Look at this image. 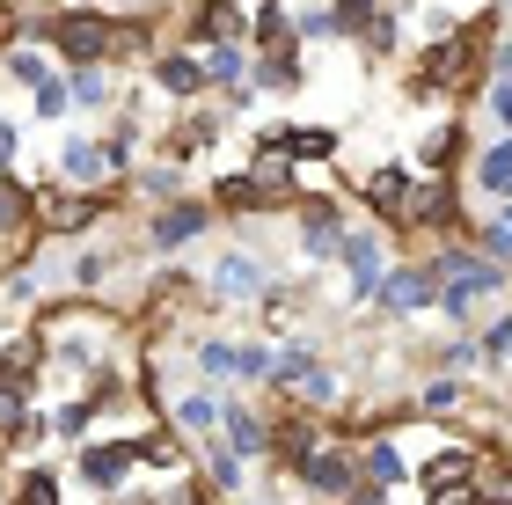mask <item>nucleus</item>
Listing matches in <instances>:
<instances>
[{"mask_svg": "<svg viewBox=\"0 0 512 505\" xmlns=\"http://www.w3.org/2000/svg\"><path fill=\"white\" fill-rule=\"evenodd\" d=\"M403 198H410V176L403 169H381L374 176V205H381V213H403Z\"/></svg>", "mask_w": 512, "mask_h": 505, "instance_id": "ddd939ff", "label": "nucleus"}, {"mask_svg": "<svg viewBox=\"0 0 512 505\" xmlns=\"http://www.w3.org/2000/svg\"><path fill=\"white\" fill-rule=\"evenodd\" d=\"M483 183H491V191H505V183H512V140H498L491 154H483Z\"/></svg>", "mask_w": 512, "mask_h": 505, "instance_id": "f3484780", "label": "nucleus"}, {"mask_svg": "<svg viewBox=\"0 0 512 505\" xmlns=\"http://www.w3.org/2000/svg\"><path fill=\"white\" fill-rule=\"evenodd\" d=\"M344 257H352V286H359V293H374V286H381V249L366 242V235L344 249Z\"/></svg>", "mask_w": 512, "mask_h": 505, "instance_id": "9b49d317", "label": "nucleus"}, {"mask_svg": "<svg viewBox=\"0 0 512 505\" xmlns=\"http://www.w3.org/2000/svg\"><path fill=\"white\" fill-rule=\"evenodd\" d=\"M300 381H308V403H330L337 396V374H322V366H308Z\"/></svg>", "mask_w": 512, "mask_h": 505, "instance_id": "b1692460", "label": "nucleus"}, {"mask_svg": "<svg viewBox=\"0 0 512 505\" xmlns=\"http://www.w3.org/2000/svg\"><path fill=\"white\" fill-rule=\"evenodd\" d=\"M264 286V271H256L249 257H220L213 264V293H256Z\"/></svg>", "mask_w": 512, "mask_h": 505, "instance_id": "0eeeda50", "label": "nucleus"}, {"mask_svg": "<svg viewBox=\"0 0 512 505\" xmlns=\"http://www.w3.org/2000/svg\"><path fill=\"white\" fill-rule=\"evenodd\" d=\"M176 418L191 425V432H213V418H220V403H213V396H183V403H176Z\"/></svg>", "mask_w": 512, "mask_h": 505, "instance_id": "4468645a", "label": "nucleus"}, {"mask_svg": "<svg viewBox=\"0 0 512 505\" xmlns=\"http://www.w3.org/2000/svg\"><path fill=\"white\" fill-rule=\"evenodd\" d=\"M469 469H476L469 454H447V462H432V491H439V484H469Z\"/></svg>", "mask_w": 512, "mask_h": 505, "instance_id": "aec40b11", "label": "nucleus"}, {"mask_svg": "<svg viewBox=\"0 0 512 505\" xmlns=\"http://www.w3.org/2000/svg\"><path fill=\"white\" fill-rule=\"evenodd\" d=\"M374 8V0H337V15H330V30H352V22Z\"/></svg>", "mask_w": 512, "mask_h": 505, "instance_id": "a878e982", "label": "nucleus"}, {"mask_svg": "<svg viewBox=\"0 0 512 505\" xmlns=\"http://www.w3.org/2000/svg\"><path fill=\"white\" fill-rule=\"evenodd\" d=\"M74 96H81V103H103V74H88V66H81V74H74Z\"/></svg>", "mask_w": 512, "mask_h": 505, "instance_id": "cd10ccee", "label": "nucleus"}, {"mask_svg": "<svg viewBox=\"0 0 512 505\" xmlns=\"http://www.w3.org/2000/svg\"><path fill=\"white\" fill-rule=\"evenodd\" d=\"M498 286H505V271H498V264H469V271H454V279H447L439 308H447V315H469L476 301H491Z\"/></svg>", "mask_w": 512, "mask_h": 505, "instance_id": "f03ea898", "label": "nucleus"}, {"mask_svg": "<svg viewBox=\"0 0 512 505\" xmlns=\"http://www.w3.org/2000/svg\"><path fill=\"white\" fill-rule=\"evenodd\" d=\"M308 484L315 491H359V469H352V454H308Z\"/></svg>", "mask_w": 512, "mask_h": 505, "instance_id": "39448f33", "label": "nucleus"}, {"mask_svg": "<svg viewBox=\"0 0 512 505\" xmlns=\"http://www.w3.org/2000/svg\"><path fill=\"white\" fill-rule=\"evenodd\" d=\"M220 425H227V447L235 454H264V425H256L249 410H220Z\"/></svg>", "mask_w": 512, "mask_h": 505, "instance_id": "9d476101", "label": "nucleus"}, {"mask_svg": "<svg viewBox=\"0 0 512 505\" xmlns=\"http://www.w3.org/2000/svg\"><path fill=\"white\" fill-rule=\"evenodd\" d=\"M44 37H52L66 59H103V52H125V44H139L132 30H110L103 15H66V22H44Z\"/></svg>", "mask_w": 512, "mask_h": 505, "instance_id": "f257e3e1", "label": "nucleus"}, {"mask_svg": "<svg viewBox=\"0 0 512 505\" xmlns=\"http://www.w3.org/2000/svg\"><path fill=\"white\" fill-rule=\"evenodd\" d=\"M15 505H59L52 476H22V498H15Z\"/></svg>", "mask_w": 512, "mask_h": 505, "instance_id": "412c9836", "label": "nucleus"}, {"mask_svg": "<svg viewBox=\"0 0 512 505\" xmlns=\"http://www.w3.org/2000/svg\"><path fill=\"white\" fill-rule=\"evenodd\" d=\"M8 154H15V125H0V162H8Z\"/></svg>", "mask_w": 512, "mask_h": 505, "instance_id": "7c9ffc66", "label": "nucleus"}, {"mask_svg": "<svg viewBox=\"0 0 512 505\" xmlns=\"http://www.w3.org/2000/svg\"><path fill=\"white\" fill-rule=\"evenodd\" d=\"M198 366H205V374H242V344H205Z\"/></svg>", "mask_w": 512, "mask_h": 505, "instance_id": "2eb2a0df", "label": "nucleus"}, {"mask_svg": "<svg viewBox=\"0 0 512 505\" xmlns=\"http://www.w3.org/2000/svg\"><path fill=\"white\" fill-rule=\"evenodd\" d=\"M359 505H388V498H381V491H359Z\"/></svg>", "mask_w": 512, "mask_h": 505, "instance_id": "2f4dec72", "label": "nucleus"}, {"mask_svg": "<svg viewBox=\"0 0 512 505\" xmlns=\"http://www.w3.org/2000/svg\"><path fill=\"white\" fill-rule=\"evenodd\" d=\"M154 81L169 88V96H198V88H205V66H198V59H161Z\"/></svg>", "mask_w": 512, "mask_h": 505, "instance_id": "1a4fd4ad", "label": "nucleus"}, {"mask_svg": "<svg viewBox=\"0 0 512 505\" xmlns=\"http://www.w3.org/2000/svg\"><path fill=\"white\" fill-rule=\"evenodd\" d=\"M271 140H278V147H293V154H308V162H315V154H330V147H337V132H322V125H300V132H271Z\"/></svg>", "mask_w": 512, "mask_h": 505, "instance_id": "f8f14e48", "label": "nucleus"}, {"mask_svg": "<svg viewBox=\"0 0 512 505\" xmlns=\"http://www.w3.org/2000/svg\"><path fill=\"white\" fill-rule=\"evenodd\" d=\"M205 74H213V81H235V74H242V52H235V44H213V59H205Z\"/></svg>", "mask_w": 512, "mask_h": 505, "instance_id": "6ab92c4d", "label": "nucleus"}, {"mask_svg": "<svg viewBox=\"0 0 512 505\" xmlns=\"http://www.w3.org/2000/svg\"><path fill=\"white\" fill-rule=\"evenodd\" d=\"M15 81H30V88H44V81H52V66H44L37 52H15Z\"/></svg>", "mask_w": 512, "mask_h": 505, "instance_id": "4be33fe9", "label": "nucleus"}, {"mask_svg": "<svg viewBox=\"0 0 512 505\" xmlns=\"http://www.w3.org/2000/svg\"><path fill=\"white\" fill-rule=\"evenodd\" d=\"M132 462H139V454H132V440H125V447H88V454H81V469H88V484H103V491H118Z\"/></svg>", "mask_w": 512, "mask_h": 505, "instance_id": "20e7f679", "label": "nucleus"}, {"mask_svg": "<svg viewBox=\"0 0 512 505\" xmlns=\"http://www.w3.org/2000/svg\"><path fill=\"white\" fill-rule=\"evenodd\" d=\"M30 96H37V110H44V118H52V110H66V88H59V81H44V88H30Z\"/></svg>", "mask_w": 512, "mask_h": 505, "instance_id": "bb28decb", "label": "nucleus"}, {"mask_svg": "<svg viewBox=\"0 0 512 505\" xmlns=\"http://www.w3.org/2000/svg\"><path fill=\"white\" fill-rule=\"evenodd\" d=\"M96 220V198H59V205H44V227L52 235H74V227Z\"/></svg>", "mask_w": 512, "mask_h": 505, "instance_id": "6e6552de", "label": "nucleus"}, {"mask_svg": "<svg viewBox=\"0 0 512 505\" xmlns=\"http://www.w3.org/2000/svg\"><path fill=\"white\" fill-rule=\"evenodd\" d=\"M374 293H381V308H388V315H417V308H432V279H425V271H395V279H381Z\"/></svg>", "mask_w": 512, "mask_h": 505, "instance_id": "7ed1b4c3", "label": "nucleus"}, {"mask_svg": "<svg viewBox=\"0 0 512 505\" xmlns=\"http://www.w3.org/2000/svg\"><path fill=\"white\" fill-rule=\"evenodd\" d=\"M0 425H22V396H15L8 374H0Z\"/></svg>", "mask_w": 512, "mask_h": 505, "instance_id": "393cba45", "label": "nucleus"}, {"mask_svg": "<svg viewBox=\"0 0 512 505\" xmlns=\"http://www.w3.org/2000/svg\"><path fill=\"white\" fill-rule=\"evenodd\" d=\"M491 110H498V118L512 125V81H498V88H491Z\"/></svg>", "mask_w": 512, "mask_h": 505, "instance_id": "c85d7f7f", "label": "nucleus"}, {"mask_svg": "<svg viewBox=\"0 0 512 505\" xmlns=\"http://www.w3.org/2000/svg\"><path fill=\"white\" fill-rule=\"evenodd\" d=\"M220 198H227V205H242V213H249V205H264V198H256V183H249V176H227V183H220Z\"/></svg>", "mask_w": 512, "mask_h": 505, "instance_id": "5701e85b", "label": "nucleus"}, {"mask_svg": "<svg viewBox=\"0 0 512 505\" xmlns=\"http://www.w3.org/2000/svg\"><path fill=\"white\" fill-rule=\"evenodd\" d=\"M205 227V205H176V213H161L154 220V249H176V242H191Z\"/></svg>", "mask_w": 512, "mask_h": 505, "instance_id": "423d86ee", "label": "nucleus"}, {"mask_svg": "<svg viewBox=\"0 0 512 505\" xmlns=\"http://www.w3.org/2000/svg\"><path fill=\"white\" fill-rule=\"evenodd\" d=\"M30 213H37V205L22 198V191H0V235H15V227H30Z\"/></svg>", "mask_w": 512, "mask_h": 505, "instance_id": "dca6fc26", "label": "nucleus"}, {"mask_svg": "<svg viewBox=\"0 0 512 505\" xmlns=\"http://www.w3.org/2000/svg\"><path fill=\"white\" fill-rule=\"evenodd\" d=\"M366 476H374V484H403V454H395V447H374V454H366Z\"/></svg>", "mask_w": 512, "mask_h": 505, "instance_id": "a211bd4d", "label": "nucleus"}, {"mask_svg": "<svg viewBox=\"0 0 512 505\" xmlns=\"http://www.w3.org/2000/svg\"><path fill=\"white\" fill-rule=\"evenodd\" d=\"M491 352H512V315H505V323L491 330Z\"/></svg>", "mask_w": 512, "mask_h": 505, "instance_id": "c756f323", "label": "nucleus"}]
</instances>
